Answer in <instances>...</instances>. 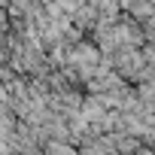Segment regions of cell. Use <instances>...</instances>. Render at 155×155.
<instances>
[{
  "mask_svg": "<svg viewBox=\"0 0 155 155\" xmlns=\"http://www.w3.org/2000/svg\"><path fill=\"white\" fill-rule=\"evenodd\" d=\"M43 146H46V155H79V149L67 140H46Z\"/></svg>",
  "mask_w": 155,
  "mask_h": 155,
  "instance_id": "cell-1",
  "label": "cell"
}]
</instances>
